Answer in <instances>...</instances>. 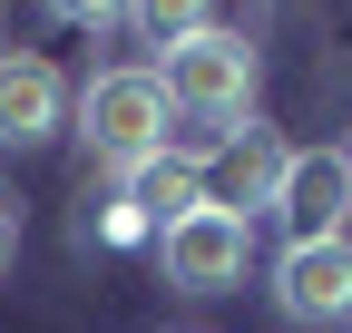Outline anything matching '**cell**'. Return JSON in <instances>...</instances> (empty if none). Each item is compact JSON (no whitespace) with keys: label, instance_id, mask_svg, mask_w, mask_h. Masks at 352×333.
<instances>
[{"label":"cell","instance_id":"obj_1","mask_svg":"<svg viewBox=\"0 0 352 333\" xmlns=\"http://www.w3.org/2000/svg\"><path fill=\"white\" fill-rule=\"evenodd\" d=\"M78 108V147L98 157V166H147V157H166V128H176V108H166V89H157V69H98L88 89L69 98Z\"/></svg>","mask_w":352,"mask_h":333},{"label":"cell","instance_id":"obj_2","mask_svg":"<svg viewBox=\"0 0 352 333\" xmlns=\"http://www.w3.org/2000/svg\"><path fill=\"white\" fill-rule=\"evenodd\" d=\"M254 39L245 30H196V39H176V50H157V89L176 118H254Z\"/></svg>","mask_w":352,"mask_h":333},{"label":"cell","instance_id":"obj_3","mask_svg":"<svg viewBox=\"0 0 352 333\" xmlns=\"http://www.w3.org/2000/svg\"><path fill=\"white\" fill-rule=\"evenodd\" d=\"M157 265H166L176 294H235L245 265H254V226L226 216V206H196L186 226H166V235H157Z\"/></svg>","mask_w":352,"mask_h":333},{"label":"cell","instance_id":"obj_4","mask_svg":"<svg viewBox=\"0 0 352 333\" xmlns=\"http://www.w3.org/2000/svg\"><path fill=\"white\" fill-rule=\"evenodd\" d=\"M274 216H284V245L352 235V157L342 147H294L284 186H274Z\"/></svg>","mask_w":352,"mask_h":333},{"label":"cell","instance_id":"obj_5","mask_svg":"<svg viewBox=\"0 0 352 333\" xmlns=\"http://www.w3.org/2000/svg\"><path fill=\"white\" fill-rule=\"evenodd\" d=\"M274 314L284 323H352V235L284 245L274 255Z\"/></svg>","mask_w":352,"mask_h":333},{"label":"cell","instance_id":"obj_6","mask_svg":"<svg viewBox=\"0 0 352 333\" xmlns=\"http://www.w3.org/2000/svg\"><path fill=\"white\" fill-rule=\"evenodd\" d=\"M284 157H294V147H284L274 128H264V118H245V128H235V147L206 166V206H226V216H245V226H254V216H274Z\"/></svg>","mask_w":352,"mask_h":333},{"label":"cell","instance_id":"obj_7","mask_svg":"<svg viewBox=\"0 0 352 333\" xmlns=\"http://www.w3.org/2000/svg\"><path fill=\"white\" fill-rule=\"evenodd\" d=\"M69 118V78L39 50H0V147H50Z\"/></svg>","mask_w":352,"mask_h":333},{"label":"cell","instance_id":"obj_8","mask_svg":"<svg viewBox=\"0 0 352 333\" xmlns=\"http://www.w3.org/2000/svg\"><path fill=\"white\" fill-rule=\"evenodd\" d=\"M118 206H127L147 235H166V226H186L196 206H206V177H196V166H176V157H147V166H127V177H118Z\"/></svg>","mask_w":352,"mask_h":333},{"label":"cell","instance_id":"obj_9","mask_svg":"<svg viewBox=\"0 0 352 333\" xmlns=\"http://www.w3.org/2000/svg\"><path fill=\"white\" fill-rule=\"evenodd\" d=\"M127 30H138L147 50H176V39L215 30V0H127Z\"/></svg>","mask_w":352,"mask_h":333},{"label":"cell","instance_id":"obj_10","mask_svg":"<svg viewBox=\"0 0 352 333\" xmlns=\"http://www.w3.org/2000/svg\"><path fill=\"white\" fill-rule=\"evenodd\" d=\"M50 20H69V30H118L127 0H50Z\"/></svg>","mask_w":352,"mask_h":333},{"label":"cell","instance_id":"obj_11","mask_svg":"<svg viewBox=\"0 0 352 333\" xmlns=\"http://www.w3.org/2000/svg\"><path fill=\"white\" fill-rule=\"evenodd\" d=\"M10 255H20V206L0 196V275H10Z\"/></svg>","mask_w":352,"mask_h":333},{"label":"cell","instance_id":"obj_12","mask_svg":"<svg viewBox=\"0 0 352 333\" xmlns=\"http://www.w3.org/2000/svg\"><path fill=\"white\" fill-rule=\"evenodd\" d=\"M342 157H352V147H342Z\"/></svg>","mask_w":352,"mask_h":333}]
</instances>
